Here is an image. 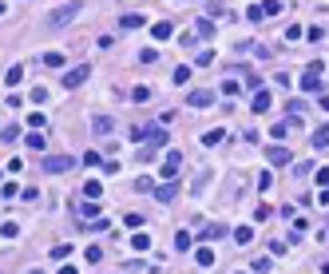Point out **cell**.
<instances>
[{"instance_id": "obj_32", "label": "cell", "mask_w": 329, "mask_h": 274, "mask_svg": "<svg viewBox=\"0 0 329 274\" xmlns=\"http://www.w3.org/2000/svg\"><path fill=\"white\" fill-rule=\"evenodd\" d=\"M0 139H4V143H16V139H20V127H4Z\"/></svg>"}, {"instance_id": "obj_36", "label": "cell", "mask_w": 329, "mask_h": 274, "mask_svg": "<svg viewBox=\"0 0 329 274\" xmlns=\"http://www.w3.org/2000/svg\"><path fill=\"white\" fill-rule=\"evenodd\" d=\"M206 64H214V52H198V60H194L190 68H206Z\"/></svg>"}, {"instance_id": "obj_11", "label": "cell", "mask_w": 329, "mask_h": 274, "mask_svg": "<svg viewBox=\"0 0 329 274\" xmlns=\"http://www.w3.org/2000/svg\"><path fill=\"white\" fill-rule=\"evenodd\" d=\"M194 36H202V40H210V36H214V20H210V16H202V20L194 24Z\"/></svg>"}, {"instance_id": "obj_5", "label": "cell", "mask_w": 329, "mask_h": 274, "mask_svg": "<svg viewBox=\"0 0 329 274\" xmlns=\"http://www.w3.org/2000/svg\"><path fill=\"white\" fill-rule=\"evenodd\" d=\"M318 88H322V68L314 64V68L302 76V92H318Z\"/></svg>"}, {"instance_id": "obj_29", "label": "cell", "mask_w": 329, "mask_h": 274, "mask_svg": "<svg viewBox=\"0 0 329 274\" xmlns=\"http://www.w3.org/2000/svg\"><path fill=\"white\" fill-rule=\"evenodd\" d=\"M28 147H32V151H44V135H40V131H28Z\"/></svg>"}, {"instance_id": "obj_20", "label": "cell", "mask_w": 329, "mask_h": 274, "mask_svg": "<svg viewBox=\"0 0 329 274\" xmlns=\"http://www.w3.org/2000/svg\"><path fill=\"white\" fill-rule=\"evenodd\" d=\"M250 238H254V226H246V222H242V226H234V242H242V246H246Z\"/></svg>"}, {"instance_id": "obj_24", "label": "cell", "mask_w": 329, "mask_h": 274, "mask_svg": "<svg viewBox=\"0 0 329 274\" xmlns=\"http://www.w3.org/2000/svg\"><path fill=\"white\" fill-rule=\"evenodd\" d=\"M170 80H174V84H186V80H190V64H178V68H174V76H170Z\"/></svg>"}, {"instance_id": "obj_33", "label": "cell", "mask_w": 329, "mask_h": 274, "mask_svg": "<svg viewBox=\"0 0 329 274\" xmlns=\"http://www.w3.org/2000/svg\"><path fill=\"white\" fill-rule=\"evenodd\" d=\"M0 234H4V238H16L20 226H16V222H0Z\"/></svg>"}, {"instance_id": "obj_25", "label": "cell", "mask_w": 329, "mask_h": 274, "mask_svg": "<svg viewBox=\"0 0 329 274\" xmlns=\"http://www.w3.org/2000/svg\"><path fill=\"white\" fill-rule=\"evenodd\" d=\"M135 191H139V195H147V191H155V179H147V175H139V179H135Z\"/></svg>"}, {"instance_id": "obj_17", "label": "cell", "mask_w": 329, "mask_h": 274, "mask_svg": "<svg viewBox=\"0 0 329 274\" xmlns=\"http://www.w3.org/2000/svg\"><path fill=\"white\" fill-rule=\"evenodd\" d=\"M194 262H198V266H214V250H210V246H198V250H194Z\"/></svg>"}, {"instance_id": "obj_35", "label": "cell", "mask_w": 329, "mask_h": 274, "mask_svg": "<svg viewBox=\"0 0 329 274\" xmlns=\"http://www.w3.org/2000/svg\"><path fill=\"white\" fill-rule=\"evenodd\" d=\"M262 12H266V16H278V12H282V0H266Z\"/></svg>"}, {"instance_id": "obj_42", "label": "cell", "mask_w": 329, "mask_h": 274, "mask_svg": "<svg viewBox=\"0 0 329 274\" xmlns=\"http://www.w3.org/2000/svg\"><path fill=\"white\" fill-rule=\"evenodd\" d=\"M318 104H322V108H326V111H329V96H318Z\"/></svg>"}, {"instance_id": "obj_43", "label": "cell", "mask_w": 329, "mask_h": 274, "mask_svg": "<svg viewBox=\"0 0 329 274\" xmlns=\"http://www.w3.org/2000/svg\"><path fill=\"white\" fill-rule=\"evenodd\" d=\"M0 16H4V0H0Z\"/></svg>"}, {"instance_id": "obj_31", "label": "cell", "mask_w": 329, "mask_h": 274, "mask_svg": "<svg viewBox=\"0 0 329 274\" xmlns=\"http://www.w3.org/2000/svg\"><path fill=\"white\" fill-rule=\"evenodd\" d=\"M80 163H84V167H100V163H104V155H100V151H88Z\"/></svg>"}, {"instance_id": "obj_12", "label": "cell", "mask_w": 329, "mask_h": 274, "mask_svg": "<svg viewBox=\"0 0 329 274\" xmlns=\"http://www.w3.org/2000/svg\"><path fill=\"white\" fill-rule=\"evenodd\" d=\"M20 80H24V64H12V68L4 72V84H8V88H16Z\"/></svg>"}, {"instance_id": "obj_10", "label": "cell", "mask_w": 329, "mask_h": 274, "mask_svg": "<svg viewBox=\"0 0 329 274\" xmlns=\"http://www.w3.org/2000/svg\"><path fill=\"white\" fill-rule=\"evenodd\" d=\"M266 159H270V163H274V167H286V163H290V159H294V155H290L286 147H270V151H266Z\"/></svg>"}, {"instance_id": "obj_21", "label": "cell", "mask_w": 329, "mask_h": 274, "mask_svg": "<svg viewBox=\"0 0 329 274\" xmlns=\"http://www.w3.org/2000/svg\"><path fill=\"white\" fill-rule=\"evenodd\" d=\"M40 64H44V68H64V56H60V52H44V56H40Z\"/></svg>"}, {"instance_id": "obj_40", "label": "cell", "mask_w": 329, "mask_h": 274, "mask_svg": "<svg viewBox=\"0 0 329 274\" xmlns=\"http://www.w3.org/2000/svg\"><path fill=\"white\" fill-rule=\"evenodd\" d=\"M318 187H329V167H322V171H318Z\"/></svg>"}, {"instance_id": "obj_7", "label": "cell", "mask_w": 329, "mask_h": 274, "mask_svg": "<svg viewBox=\"0 0 329 274\" xmlns=\"http://www.w3.org/2000/svg\"><path fill=\"white\" fill-rule=\"evenodd\" d=\"M170 32H174V24L170 20H159V24H151V36L163 44V40H170Z\"/></svg>"}, {"instance_id": "obj_4", "label": "cell", "mask_w": 329, "mask_h": 274, "mask_svg": "<svg viewBox=\"0 0 329 274\" xmlns=\"http://www.w3.org/2000/svg\"><path fill=\"white\" fill-rule=\"evenodd\" d=\"M178 167H182V155H178V151H166L163 171H159V175H163V179H174V175H178Z\"/></svg>"}, {"instance_id": "obj_6", "label": "cell", "mask_w": 329, "mask_h": 274, "mask_svg": "<svg viewBox=\"0 0 329 274\" xmlns=\"http://www.w3.org/2000/svg\"><path fill=\"white\" fill-rule=\"evenodd\" d=\"M250 104H254V111H258V115H262V111H270V104H274V100H270V92H266V88H258V92H254V100H250Z\"/></svg>"}, {"instance_id": "obj_23", "label": "cell", "mask_w": 329, "mask_h": 274, "mask_svg": "<svg viewBox=\"0 0 329 274\" xmlns=\"http://www.w3.org/2000/svg\"><path fill=\"white\" fill-rule=\"evenodd\" d=\"M222 139H226V131H222V127H214V131H206V135H202V143H206V147H214V143H222Z\"/></svg>"}, {"instance_id": "obj_1", "label": "cell", "mask_w": 329, "mask_h": 274, "mask_svg": "<svg viewBox=\"0 0 329 274\" xmlns=\"http://www.w3.org/2000/svg\"><path fill=\"white\" fill-rule=\"evenodd\" d=\"M80 8H84L80 0H68V4H60L56 12H48V28H68V24L80 16Z\"/></svg>"}, {"instance_id": "obj_39", "label": "cell", "mask_w": 329, "mask_h": 274, "mask_svg": "<svg viewBox=\"0 0 329 274\" xmlns=\"http://www.w3.org/2000/svg\"><path fill=\"white\" fill-rule=\"evenodd\" d=\"M123 222H127L131 230H139V226H143V215H127V219H123Z\"/></svg>"}, {"instance_id": "obj_15", "label": "cell", "mask_w": 329, "mask_h": 274, "mask_svg": "<svg viewBox=\"0 0 329 274\" xmlns=\"http://www.w3.org/2000/svg\"><path fill=\"white\" fill-rule=\"evenodd\" d=\"M147 135H151V123H143V127H131V131H127V139H131V143H147Z\"/></svg>"}, {"instance_id": "obj_19", "label": "cell", "mask_w": 329, "mask_h": 274, "mask_svg": "<svg viewBox=\"0 0 329 274\" xmlns=\"http://www.w3.org/2000/svg\"><path fill=\"white\" fill-rule=\"evenodd\" d=\"M186 100H190L194 108H210V100H214V96H210V92H190Z\"/></svg>"}, {"instance_id": "obj_22", "label": "cell", "mask_w": 329, "mask_h": 274, "mask_svg": "<svg viewBox=\"0 0 329 274\" xmlns=\"http://www.w3.org/2000/svg\"><path fill=\"white\" fill-rule=\"evenodd\" d=\"M131 250H151V238H147L143 230H135V238H131Z\"/></svg>"}, {"instance_id": "obj_37", "label": "cell", "mask_w": 329, "mask_h": 274, "mask_svg": "<svg viewBox=\"0 0 329 274\" xmlns=\"http://www.w3.org/2000/svg\"><path fill=\"white\" fill-rule=\"evenodd\" d=\"M302 32H306V28H302V24H290V28H286V40H298V36H302Z\"/></svg>"}, {"instance_id": "obj_3", "label": "cell", "mask_w": 329, "mask_h": 274, "mask_svg": "<svg viewBox=\"0 0 329 274\" xmlns=\"http://www.w3.org/2000/svg\"><path fill=\"white\" fill-rule=\"evenodd\" d=\"M76 163H80V159H72V155H48V159H44V171H48V175H68Z\"/></svg>"}, {"instance_id": "obj_26", "label": "cell", "mask_w": 329, "mask_h": 274, "mask_svg": "<svg viewBox=\"0 0 329 274\" xmlns=\"http://www.w3.org/2000/svg\"><path fill=\"white\" fill-rule=\"evenodd\" d=\"M174 250H190V230H178L174 234Z\"/></svg>"}, {"instance_id": "obj_14", "label": "cell", "mask_w": 329, "mask_h": 274, "mask_svg": "<svg viewBox=\"0 0 329 274\" xmlns=\"http://www.w3.org/2000/svg\"><path fill=\"white\" fill-rule=\"evenodd\" d=\"M143 24H147V20H143L139 12H127V16L119 20V28H123V32H127V28H143Z\"/></svg>"}, {"instance_id": "obj_27", "label": "cell", "mask_w": 329, "mask_h": 274, "mask_svg": "<svg viewBox=\"0 0 329 274\" xmlns=\"http://www.w3.org/2000/svg\"><path fill=\"white\" fill-rule=\"evenodd\" d=\"M226 234V226H218V222H210V226H202V238H222Z\"/></svg>"}, {"instance_id": "obj_41", "label": "cell", "mask_w": 329, "mask_h": 274, "mask_svg": "<svg viewBox=\"0 0 329 274\" xmlns=\"http://www.w3.org/2000/svg\"><path fill=\"white\" fill-rule=\"evenodd\" d=\"M60 274H80V270H76L72 262H60Z\"/></svg>"}, {"instance_id": "obj_8", "label": "cell", "mask_w": 329, "mask_h": 274, "mask_svg": "<svg viewBox=\"0 0 329 274\" xmlns=\"http://www.w3.org/2000/svg\"><path fill=\"white\" fill-rule=\"evenodd\" d=\"M92 127H96V135H111V131H115V119H111V115H96Z\"/></svg>"}, {"instance_id": "obj_16", "label": "cell", "mask_w": 329, "mask_h": 274, "mask_svg": "<svg viewBox=\"0 0 329 274\" xmlns=\"http://www.w3.org/2000/svg\"><path fill=\"white\" fill-rule=\"evenodd\" d=\"M80 191H84V199H100V195H104V183H100V179H92V183H84Z\"/></svg>"}, {"instance_id": "obj_30", "label": "cell", "mask_w": 329, "mask_h": 274, "mask_svg": "<svg viewBox=\"0 0 329 274\" xmlns=\"http://www.w3.org/2000/svg\"><path fill=\"white\" fill-rule=\"evenodd\" d=\"M84 258H88V262H92V266H96V262H100V258H104V250H100V246H96V242H92V246H88V250H84Z\"/></svg>"}, {"instance_id": "obj_18", "label": "cell", "mask_w": 329, "mask_h": 274, "mask_svg": "<svg viewBox=\"0 0 329 274\" xmlns=\"http://www.w3.org/2000/svg\"><path fill=\"white\" fill-rule=\"evenodd\" d=\"M147 100H151V88L135 84V88H131V104H147Z\"/></svg>"}, {"instance_id": "obj_9", "label": "cell", "mask_w": 329, "mask_h": 274, "mask_svg": "<svg viewBox=\"0 0 329 274\" xmlns=\"http://www.w3.org/2000/svg\"><path fill=\"white\" fill-rule=\"evenodd\" d=\"M310 143H314V151H322V147H329V123H322L314 135H310Z\"/></svg>"}, {"instance_id": "obj_13", "label": "cell", "mask_w": 329, "mask_h": 274, "mask_svg": "<svg viewBox=\"0 0 329 274\" xmlns=\"http://www.w3.org/2000/svg\"><path fill=\"white\" fill-rule=\"evenodd\" d=\"M174 191H178V187H174V179H163V187H159L155 195H159V203H170V199H174Z\"/></svg>"}, {"instance_id": "obj_28", "label": "cell", "mask_w": 329, "mask_h": 274, "mask_svg": "<svg viewBox=\"0 0 329 274\" xmlns=\"http://www.w3.org/2000/svg\"><path fill=\"white\" fill-rule=\"evenodd\" d=\"M262 16H266V12H262V4H250V8H246V20H250V24H258Z\"/></svg>"}, {"instance_id": "obj_38", "label": "cell", "mask_w": 329, "mask_h": 274, "mask_svg": "<svg viewBox=\"0 0 329 274\" xmlns=\"http://www.w3.org/2000/svg\"><path fill=\"white\" fill-rule=\"evenodd\" d=\"M0 195H4V199H12V195H20V187H16V183H4V187H0Z\"/></svg>"}, {"instance_id": "obj_34", "label": "cell", "mask_w": 329, "mask_h": 274, "mask_svg": "<svg viewBox=\"0 0 329 274\" xmlns=\"http://www.w3.org/2000/svg\"><path fill=\"white\" fill-rule=\"evenodd\" d=\"M68 254H72V246H68V242H64V246H52V258H56V262H64Z\"/></svg>"}, {"instance_id": "obj_2", "label": "cell", "mask_w": 329, "mask_h": 274, "mask_svg": "<svg viewBox=\"0 0 329 274\" xmlns=\"http://www.w3.org/2000/svg\"><path fill=\"white\" fill-rule=\"evenodd\" d=\"M88 76H92V64H76V68H68V72H64V92L80 88V84H84Z\"/></svg>"}]
</instances>
